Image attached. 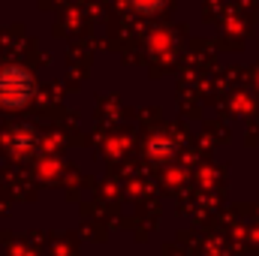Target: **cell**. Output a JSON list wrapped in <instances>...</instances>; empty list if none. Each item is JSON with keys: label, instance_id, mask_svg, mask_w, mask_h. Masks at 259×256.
<instances>
[{"label": "cell", "instance_id": "cell-1", "mask_svg": "<svg viewBox=\"0 0 259 256\" xmlns=\"http://www.w3.org/2000/svg\"><path fill=\"white\" fill-rule=\"evenodd\" d=\"M36 94V81L30 69L21 64H9L0 69V106L3 109H24Z\"/></svg>", "mask_w": 259, "mask_h": 256}, {"label": "cell", "instance_id": "cell-2", "mask_svg": "<svg viewBox=\"0 0 259 256\" xmlns=\"http://www.w3.org/2000/svg\"><path fill=\"white\" fill-rule=\"evenodd\" d=\"M33 142H36V139H33V133H30V130H18V133L12 136V148H15V151H24V148H27V145H33Z\"/></svg>", "mask_w": 259, "mask_h": 256}, {"label": "cell", "instance_id": "cell-3", "mask_svg": "<svg viewBox=\"0 0 259 256\" xmlns=\"http://www.w3.org/2000/svg\"><path fill=\"white\" fill-rule=\"evenodd\" d=\"M163 3H166V0H130V6H133L136 12H148V15H151V12H157Z\"/></svg>", "mask_w": 259, "mask_h": 256}]
</instances>
